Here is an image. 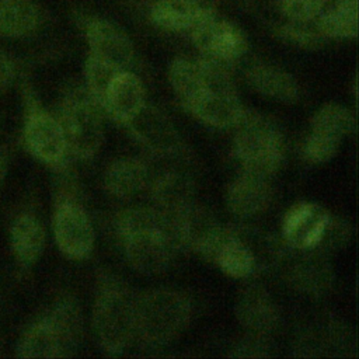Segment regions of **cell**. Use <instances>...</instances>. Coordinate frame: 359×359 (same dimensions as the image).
Wrapping results in <instances>:
<instances>
[{
  "label": "cell",
  "mask_w": 359,
  "mask_h": 359,
  "mask_svg": "<svg viewBox=\"0 0 359 359\" xmlns=\"http://www.w3.org/2000/svg\"><path fill=\"white\" fill-rule=\"evenodd\" d=\"M351 237V227L349 224L342 220L341 217H335L331 215L318 244L316 245V250L330 255L331 252L342 248Z\"/></svg>",
  "instance_id": "obj_35"
},
{
  "label": "cell",
  "mask_w": 359,
  "mask_h": 359,
  "mask_svg": "<svg viewBox=\"0 0 359 359\" xmlns=\"http://www.w3.org/2000/svg\"><path fill=\"white\" fill-rule=\"evenodd\" d=\"M149 182V167L137 157H121L114 160L104 172L105 191L119 199L135 196Z\"/></svg>",
  "instance_id": "obj_18"
},
{
  "label": "cell",
  "mask_w": 359,
  "mask_h": 359,
  "mask_svg": "<svg viewBox=\"0 0 359 359\" xmlns=\"http://www.w3.org/2000/svg\"><path fill=\"white\" fill-rule=\"evenodd\" d=\"M273 345L269 335L248 332L238 339L231 348L227 356L230 358H269L272 355Z\"/></svg>",
  "instance_id": "obj_34"
},
{
  "label": "cell",
  "mask_w": 359,
  "mask_h": 359,
  "mask_svg": "<svg viewBox=\"0 0 359 359\" xmlns=\"http://www.w3.org/2000/svg\"><path fill=\"white\" fill-rule=\"evenodd\" d=\"M168 80L184 108L206 91L198 60L175 57L168 67Z\"/></svg>",
  "instance_id": "obj_30"
},
{
  "label": "cell",
  "mask_w": 359,
  "mask_h": 359,
  "mask_svg": "<svg viewBox=\"0 0 359 359\" xmlns=\"http://www.w3.org/2000/svg\"><path fill=\"white\" fill-rule=\"evenodd\" d=\"M233 153L244 172L269 180L279 170L285 157L283 136L271 119L245 111L236 126Z\"/></svg>",
  "instance_id": "obj_3"
},
{
  "label": "cell",
  "mask_w": 359,
  "mask_h": 359,
  "mask_svg": "<svg viewBox=\"0 0 359 359\" xmlns=\"http://www.w3.org/2000/svg\"><path fill=\"white\" fill-rule=\"evenodd\" d=\"M331 217V213L316 202H299L293 205L282 220V240L289 248L311 250Z\"/></svg>",
  "instance_id": "obj_11"
},
{
  "label": "cell",
  "mask_w": 359,
  "mask_h": 359,
  "mask_svg": "<svg viewBox=\"0 0 359 359\" xmlns=\"http://www.w3.org/2000/svg\"><path fill=\"white\" fill-rule=\"evenodd\" d=\"M248 84L259 94L280 102L293 104L300 97V88L292 74L268 63H254L245 70Z\"/></svg>",
  "instance_id": "obj_19"
},
{
  "label": "cell",
  "mask_w": 359,
  "mask_h": 359,
  "mask_svg": "<svg viewBox=\"0 0 359 359\" xmlns=\"http://www.w3.org/2000/svg\"><path fill=\"white\" fill-rule=\"evenodd\" d=\"M114 224L119 240L140 233H163L174 238L171 217L158 208L135 206L122 209L116 213Z\"/></svg>",
  "instance_id": "obj_24"
},
{
  "label": "cell",
  "mask_w": 359,
  "mask_h": 359,
  "mask_svg": "<svg viewBox=\"0 0 359 359\" xmlns=\"http://www.w3.org/2000/svg\"><path fill=\"white\" fill-rule=\"evenodd\" d=\"M283 264V278L286 283L299 293L320 297L324 296L332 282L334 272L328 255L311 250H285L279 265Z\"/></svg>",
  "instance_id": "obj_8"
},
{
  "label": "cell",
  "mask_w": 359,
  "mask_h": 359,
  "mask_svg": "<svg viewBox=\"0 0 359 359\" xmlns=\"http://www.w3.org/2000/svg\"><path fill=\"white\" fill-rule=\"evenodd\" d=\"M123 126L143 149L154 156L181 157L187 151L177 128L153 107L144 104Z\"/></svg>",
  "instance_id": "obj_10"
},
{
  "label": "cell",
  "mask_w": 359,
  "mask_h": 359,
  "mask_svg": "<svg viewBox=\"0 0 359 359\" xmlns=\"http://www.w3.org/2000/svg\"><path fill=\"white\" fill-rule=\"evenodd\" d=\"M144 104V87L142 80L133 72L122 70L109 84L101 108L115 122L125 125Z\"/></svg>",
  "instance_id": "obj_16"
},
{
  "label": "cell",
  "mask_w": 359,
  "mask_h": 359,
  "mask_svg": "<svg viewBox=\"0 0 359 359\" xmlns=\"http://www.w3.org/2000/svg\"><path fill=\"white\" fill-rule=\"evenodd\" d=\"M93 331L98 346L119 356L135 338V294L108 269H98L93 306Z\"/></svg>",
  "instance_id": "obj_1"
},
{
  "label": "cell",
  "mask_w": 359,
  "mask_h": 359,
  "mask_svg": "<svg viewBox=\"0 0 359 359\" xmlns=\"http://www.w3.org/2000/svg\"><path fill=\"white\" fill-rule=\"evenodd\" d=\"M191 38L203 56L227 65L240 59L248 49L244 32L234 22L219 20L212 8L191 28Z\"/></svg>",
  "instance_id": "obj_9"
},
{
  "label": "cell",
  "mask_w": 359,
  "mask_h": 359,
  "mask_svg": "<svg viewBox=\"0 0 359 359\" xmlns=\"http://www.w3.org/2000/svg\"><path fill=\"white\" fill-rule=\"evenodd\" d=\"M192 317L191 299L171 287H156L135 296V338L157 349L172 342Z\"/></svg>",
  "instance_id": "obj_2"
},
{
  "label": "cell",
  "mask_w": 359,
  "mask_h": 359,
  "mask_svg": "<svg viewBox=\"0 0 359 359\" xmlns=\"http://www.w3.org/2000/svg\"><path fill=\"white\" fill-rule=\"evenodd\" d=\"M226 275L231 278H248L258 272L257 262L250 250L224 226L223 238L216 250L213 261Z\"/></svg>",
  "instance_id": "obj_28"
},
{
  "label": "cell",
  "mask_w": 359,
  "mask_h": 359,
  "mask_svg": "<svg viewBox=\"0 0 359 359\" xmlns=\"http://www.w3.org/2000/svg\"><path fill=\"white\" fill-rule=\"evenodd\" d=\"M341 142L342 140L335 136L310 130L303 142V158L311 164L327 163L337 154Z\"/></svg>",
  "instance_id": "obj_33"
},
{
  "label": "cell",
  "mask_w": 359,
  "mask_h": 359,
  "mask_svg": "<svg viewBox=\"0 0 359 359\" xmlns=\"http://www.w3.org/2000/svg\"><path fill=\"white\" fill-rule=\"evenodd\" d=\"M121 241L128 264L139 273H161L172 261L175 241L168 234L140 233Z\"/></svg>",
  "instance_id": "obj_12"
},
{
  "label": "cell",
  "mask_w": 359,
  "mask_h": 359,
  "mask_svg": "<svg viewBox=\"0 0 359 359\" xmlns=\"http://www.w3.org/2000/svg\"><path fill=\"white\" fill-rule=\"evenodd\" d=\"M22 97L25 105L22 136L27 150L50 167H62L69 151L59 119L41 104L27 80L22 81Z\"/></svg>",
  "instance_id": "obj_5"
},
{
  "label": "cell",
  "mask_w": 359,
  "mask_h": 359,
  "mask_svg": "<svg viewBox=\"0 0 359 359\" xmlns=\"http://www.w3.org/2000/svg\"><path fill=\"white\" fill-rule=\"evenodd\" d=\"M356 121L353 114L344 105L328 102L317 109L310 121V130L321 132L338 139H344L355 130Z\"/></svg>",
  "instance_id": "obj_31"
},
{
  "label": "cell",
  "mask_w": 359,
  "mask_h": 359,
  "mask_svg": "<svg viewBox=\"0 0 359 359\" xmlns=\"http://www.w3.org/2000/svg\"><path fill=\"white\" fill-rule=\"evenodd\" d=\"M48 314L59 332L66 356L73 355L79 349L84 334L83 314L77 300L70 294L62 296Z\"/></svg>",
  "instance_id": "obj_27"
},
{
  "label": "cell",
  "mask_w": 359,
  "mask_h": 359,
  "mask_svg": "<svg viewBox=\"0 0 359 359\" xmlns=\"http://www.w3.org/2000/svg\"><path fill=\"white\" fill-rule=\"evenodd\" d=\"M84 34L90 48L88 53L121 70H128L133 63V43L114 22L101 18H90L84 22Z\"/></svg>",
  "instance_id": "obj_13"
},
{
  "label": "cell",
  "mask_w": 359,
  "mask_h": 359,
  "mask_svg": "<svg viewBox=\"0 0 359 359\" xmlns=\"http://www.w3.org/2000/svg\"><path fill=\"white\" fill-rule=\"evenodd\" d=\"M307 24L309 22L290 21L278 28V35L302 48H317L323 43L324 36L317 31V28H310Z\"/></svg>",
  "instance_id": "obj_36"
},
{
  "label": "cell",
  "mask_w": 359,
  "mask_h": 359,
  "mask_svg": "<svg viewBox=\"0 0 359 359\" xmlns=\"http://www.w3.org/2000/svg\"><path fill=\"white\" fill-rule=\"evenodd\" d=\"M185 109L201 122L217 129L236 128L245 114L236 93L220 91H205Z\"/></svg>",
  "instance_id": "obj_17"
},
{
  "label": "cell",
  "mask_w": 359,
  "mask_h": 359,
  "mask_svg": "<svg viewBox=\"0 0 359 359\" xmlns=\"http://www.w3.org/2000/svg\"><path fill=\"white\" fill-rule=\"evenodd\" d=\"M150 196L160 210L172 215L195 202V182L182 171H167L151 182Z\"/></svg>",
  "instance_id": "obj_21"
},
{
  "label": "cell",
  "mask_w": 359,
  "mask_h": 359,
  "mask_svg": "<svg viewBox=\"0 0 359 359\" xmlns=\"http://www.w3.org/2000/svg\"><path fill=\"white\" fill-rule=\"evenodd\" d=\"M43 13L35 0H0V35L20 39L39 29Z\"/></svg>",
  "instance_id": "obj_22"
},
{
  "label": "cell",
  "mask_w": 359,
  "mask_h": 359,
  "mask_svg": "<svg viewBox=\"0 0 359 359\" xmlns=\"http://www.w3.org/2000/svg\"><path fill=\"white\" fill-rule=\"evenodd\" d=\"M229 230L237 237L252 254L258 271H265L279 265L286 248L272 234L250 224L229 226Z\"/></svg>",
  "instance_id": "obj_26"
},
{
  "label": "cell",
  "mask_w": 359,
  "mask_h": 359,
  "mask_svg": "<svg viewBox=\"0 0 359 359\" xmlns=\"http://www.w3.org/2000/svg\"><path fill=\"white\" fill-rule=\"evenodd\" d=\"M101 107L84 86L69 88L60 102L59 122L67 151L81 160L93 158L102 143Z\"/></svg>",
  "instance_id": "obj_4"
},
{
  "label": "cell",
  "mask_w": 359,
  "mask_h": 359,
  "mask_svg": "<svg viewBox=\"0 0 359 359\" xmlns=\"http://www.w3.org/2000/svg\"><path fill=\"white\" fill-rule=\"evenodd\" d=\"M208 8L196 0H157L151 6L150 18L157 27L168 31H191Z\"/></svg>",
  "instance_id": "obj_25"
},
{
  "label": "cell",
  "mask_w": 359,
  "mask_h": 359,
  "mask_svg": "<svg viewBox=\"0 0 359 359\" xmlns=\"http://www.w3.org/2000/svg\"><path fill=\"white\" fill-rule=\"evenodd\" d=\"M316 28L324 38L349 39L358 35V0H338L317 18Z\"/></svg>",
  "instance_id": "obj_29"
},
{
  "label": "cell",
  "mask_w": 359,
  "mask_h": 359,
  "mask_svg": "<svg viewBox=\"0 0 359 359\" xmlns=\"http://www.w3.org/2000/svg\"><path fill=\"white\" fill-rule=\"evenodd\" d=\"M272 201L268 178L241 171L226 191L229 210L238 219H250L265 212Z\"/></svg>",
  "instance_id": "obj_15"
},
{
  "label": "cell",
  "mask_w": 359,
  "mask_h": 359,
  "mask_svg": "<svg viewBox=\"0 0 359 359\" xmlns=\"http://www.w3.org/2000/svg\"><path fill=\"white\" fill-rule=\"evenodd\" d=\"M10 238L18 262L24 266H31L45 248L46 233L42 222L35 215L21 213L11 224Z\"/></svg>",
  "instance_id": "obj_23"
},
{
  "label": "cell",
  "mask_w": 359,
  "mask_h": 359,
  "mask_svg": "<svg viewBox=\"0 0 359 359\" xmlns=\"http://www.w3.org/2000/svg\"><path fill=\"white\" fill-rule=\"evenodd\" d=\"M53 237L70 259H86L94 248V229L84 208L72 196H62L53 212Z\"/></svg>",
  "instance_id": "obj_7"
},
{
  "label": "cell",
  "mask_w": 359,
  "mask_h": 359,
  "mask_svg": "<svg viewBox=\"0 0 359 359\" xmlns=\"http://www.w3.org/2000/svg\"><path fill=\"white\" fill-rule=\"evenodd\" d=\"M325 0H282V13L289 21L294 22H311L324 8Z\"/></svg>",
  "instance_id": "obj_37"
},
{
  "label": "cell",
  "mask_w": 359,
  "mask_h": 359,
  "mask_svg": "<svg viewBox=\"0 0 359 359\" xmlns=\"http://www.w3.org/2000/svg\"><path fill=\"white\" fill-rule=\"evenodd\" d=\"M119 72L122 70L112 66L111 63L101 60L100 57L91 53L87 55L84 62V80H86L84 87L100 107L102 105V101L109 84L112 83V80Z\"/></svg>",
  "instance_id": "obj_32"
},
{
  "label": "cell",
  "mask_w": 359,
  "mask_h": 359,
  "mask_svg": "<svg viewBox=\"0 0 359 359\" xmlns=\"http://www.w3.org/2000/svg\"><path fill=\"white\" fill-rule=\"evenodd\" d=\"M234 313L238 323L248 332L271 335L282 323L276 302L261 285H250L240 293Z\"/></svg>",
  "instance_id": "obj_14"
},
{
  "label": "cell",
  "mask_w": 359,
  "mask_h": 359,
  "mask_svg": "<svg viewBox=\"0 0 359 359\" xmlns=\"http://www.w3.org/2000/svg\"><path fill=\"white\" fill-rule=\"evenodd\" d=\"M4 177H6V158L0 153V187H1V182H3Z\"/></svg>",
  "instance_id": "obj_39"
},
{
  "label": "cell",
  "mask_w": 359,
  "mask_h": 359,
  "mask_svg": "<svg viewBox=\"0 0 359 359\" xmlns=\"http://www.w3.org/2000/svg\"><path fill=\"white\" fill-rule=\"evenodd\" d=\"M17 77L15 60L0 49V93L7 90Z\"/></svg>",
  "instance_id": "obj_38"
},
{
  "label": "cell",
  "mask_w": 359,
  "mask_h": 359,
  "mask_svg": "<svg viewBox=\"0 0 359 359\" xmlns=\"http://www.w3.org/2000/svg\"><path fill=\"white\" fill-rule=\"evenodd\" d=\"M15 353L24 359L66 358L59 332L48 313L27 328Z\"/></svg>",
  "instance_id": "obj_20"
},
{
  "label": "cell",
  "mask_w": 359,
  "mask_h": 359,
  "mask_svg": "<svg viewBox=\"0 0 359 359\" xmlns=\"http://www.w3.org/2000/svg\"><path fill=\"white\" fill-rule=\"evenodd\" d=\"M170 217L175 244L213 261L224 231V226L219 223L216 216L208 208L192 202Z\"/></svg>",
  "instance_id": "obj_6"
}]
</instances>
